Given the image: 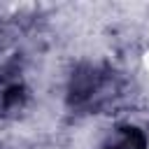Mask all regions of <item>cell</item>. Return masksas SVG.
<instances>
[{
  "label": "cell",
  "instance_id": "6da1fadb",
  "mask_svg": "<svg viewBox=\"0 0 149 149\" xmlns=\"http://www.w3.org/2000/svg\"><path fill=\"white\" fill-rule=\"evenodd\" d=\"M147 147V137L142 130L133 128V126H126L116 133L114 142H109L105 149H144Z\"/></svg>",
  "mask_w": 149,
  "mask_h": 149
}]
</instances>
